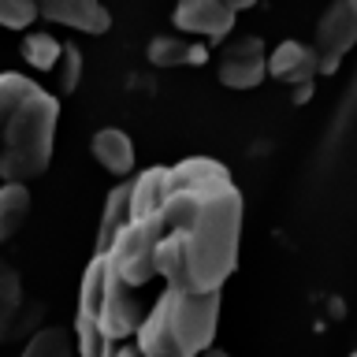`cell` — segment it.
I'll return each instance as SVG.
<instances>
[{
  "mask_svg": "<svg viewBox=\"0 0 357 357\" xmlns=\"http://www.w3.org/2000/svg\"><path fill=\"white\" fill-rule=\"evenodd\" d=\"M242 190L208 156L145 167L130 178V216L97 253L142 290L164 279L178 294H220L238 264Z\"/></svg>",
  "mask_w": 357,
  "mask_h": 357,
  "instance_id": "cell-1",
  "label": "cell"
},
{
  "mask_svg": "<svg viewBox=\"0 0 357 357\" xmlns=\"http://www.w3.org/2000/svg\"><path fill=\"white\" fill-rule=\"evenodd\" d=\"M60 100L19 71L0 75V186L45 175L52 160Z\"/></svg>",
  "mask_w": 357,
  "mask_h": 357,
  "instance_id": "cell-2",
  "label": "cell"
},
{
  "mask_svg": "<svg viewBox=\"0 0 357 357\" xmlns=\"http://www.w3.org/2000/svg\"><path fill=\"white\" fill-rule=\"evenodd\" d=\"M145 309L138 290L123 279L105 253H93L82 272L75 309V346L78 357H116L123 339L138 335Z\"/></svg>",
  "mask_w": 357,
  "mask_h": 357,
  "instance_id": "cell-3",
  "label": "cell"
},
{
  "mask_svg": "<svg viewBox=\"0 0 357 357\" xmlns=\"http://www.w3.org/2000/svg\"><path fill=\"white\" fill-rule=\"evenodd\" d=\"M164 309H167V328H172L178 350L186 357H201L212 350L220 324V294H178L164 287Z\"/></svg>",
  "mask_w": 357,
  "mask_h": 357,
  "instance_id": "cell-4",
  "label": "cell"
},
{
  "mask_svg": "<svg viewBox=\"0 0 357 357\" xmlns=\"http://www.w3.org/2000/svg\"><path fill=\"white\" fill-rule=\"evenodd\" d=\"M41 317H45V305L26 294L15 268L0 261V346L15 342L22 335H38Z\"/></svg>",
  "mask_w": 357,
  "mask_h": 357,
  "instance_id": "cell-5",
  "label": "cell"
},
{
  "mask_svg": "<svg viewBox=\"0 0 357 357\" xmlns=\"http://www.w3.org/2000/svg\"><path fill=\"white\" fill-rule=\"evenodd\" d=\"M357 45V0H331L317 22L312 49L320 56V75H335L342 56Z\"/></svg>",
  "mask_w": 357,
  "mask_h": 357,
  "instance_id": "cell-6",
  "label": "cell"
},
{
  "mask_svg": "<svg viewBox=\"0 0 357 357\" xmlns=\"http://www.w3.org/2000/svg\"><path fill=\"white\" fill-rule=\"evenodd\" d=\"M216 75L227 89H257L268 75V49L261 38L253 33H242L223 45L220 52V63H216Z\"/></svg>",
  "mask_w": 357,
  "mask_h": 357,
  "instance_id": "cell-7",
  "label": "cell"
},
{
  "mask_svg": "<svg viewBox=\"0 0 357 357\" xmlns=\"http://www.w3.org/2000/svg\"><path fill=\"white\" fill-rule=\"evenodd\" d=\"M238 11H231L223 0H178L172 11V22L183 33H197L208 41H223L234 30Z\"/></svg>",
  "mask_w": 357,
  "mask_h": 357,
  "instance_id": "cell-8",
  "label": "cell"
},
{
  "mask_svg": "<svg viewBox=\"0 0 357 357\" xmlns=\"http://www.w3.org/2000/svg\"><path fill=\"white\" fill-rule=\"evenodd\" d=\"M41 19L60 22V26H75L82 33H105L112 26V15L100 0H33Z\"/></svg>",
  "mask_w": 357,
  "mask_h": 357,
  "instance_id": "cell-9",
  "label": "cell"
},
{
  "mask_svg": "<svg viewBox=\"0 0 357 357\" xmlns=\"http://www.w3.org/2000/svg\"><path fill=\"white\" fill-rule=\"evenodd\" d=\"M268 75L287 82V86H294V89L312 86V78L320 75V56L305 41H283L268 56Z\"/></svg>",
  "mask_w": 357,
  "mask_h": 357,
  "instance_id": "cell-10",
  "label": "cell"
},
{
  "mask_svg": "<svg viewBox=\"0 0 357 357\" xmlns=\"http://www.w3.org/2000/svg\"><path fill=\"white\" fill-rule=\"evenodd\" d=\"M93 156H97V164L105 167V172L112 175H119V178H127L134 172V142H130V134L127 130H119V127H105V130H97L93 134Z\"/></svg>",
  "mask_w": 357,
  "mask_h": 357,
  "instance_id": "cell-11",
  "label": "cell"
},
{
  "mask_svg": "<svg viewBox=\"0 0 357 357\" xmlns=\"http://www.w3.org/2000/svg\"><path fill=\"white\" fill-rule=\"evenodd\" d=\"M153 67H201L208 60V49L201 41H186L178 33H160V38L149 41L145 49Z\"/></svg>",
  "mask_w": 357,
  "mask_h": 357,
  "instance_id": "cell-12",
  "label": "cell"
},
{
  "mask_svg": "<svg viewBox=\"0 0 357 357\" xmlns=\"http://www.w3.org/2000/svg\"><path fill=\"white\" fill-rule=\"evenodd\" d=\"M30 190L26 183H8V186H0V242L11 238L22 223H26L30 216Z\"/></svg>",
  "mask_w": 357,
  "mask_h": 357,
  "instance_id": "cell-13",
  "label": "cell"
},
{
  "mask_svg": "<svg viewBox=\"0 0 357 357\" xmlns=\"http://www.w3.org/2000/svg\"><path fill=\"white\" fill-rule=\"evenodd\" d=\"M78 346H75V331H63V328H41L38 335H30L26 346H22L19 357H75Z\"/></svg>",
  "mask_w": 357,
  "mask_h": 357,
  "instance_id": "cell-14",
  "label": "cell"
},
{
  "mask_svg": "<svg viewBox=\"0 0 357 357\" xmlns=\"http://www.w3.org/2000/svg\"><path fill=\"white\" fill-rule=\"evenodd\" d=\"M60 56H63V45L52 38L49 30H30L22 38V60L38 71H56L60 67Z\"/></svg>",
  "mask_w": 357,
  "mask_h": 357,
  "instance_id": "cell-15",
  "label": "cell"
},
{
  "mask_svg": "<svg viewBox=\"0 0 357 357\" xmlns=\"http://www.w3.org/2000/svg\"><path fill=\"white\" fill-rule=\"evenodd\" d=\"M38 15V8H33V0H0V26L8 30H26Z\"/></svg>",
  "mask_w": 357,
  "mask_h": 357,
  "instance_id": "cell-16",
  "label": "cell"
},
{
  "mask_svg": "<svg viewBox=\"0 0 357 357\" xmlns=\"http://www.w3.org/2000/svg\"><path fill=\"white\" fill-rule=\"evenodd\" d=\"M56 75H60V93H75L78 78H82V52H78V45H63Z\"/></svg>",
  "mask_w": 357,
  "mask_h": 357,
  "instance_id": "cell-17",
  "label": "cell"
},
{
  "mask_svg": "<svg viewBox=\"0 0 357 357\" xmlns=\"http://www.w3.org/2000/svg\"><path fill=\"white\" fill-rule=\"evenodd\" d=\"M223 4H227L231 11H245V8H253L257 0H223Z\"/></svg>",
  "mask_w": 357,
  "mask_h": 357,
  "instance_id": "cell-18",
  "label": "cell"
},
{
  "mask_svg": "<svg viewBox=\"0 0 357 357\" xmlns=\"http://www.w3.org/2000/svg\"><path fill=\"white\" fill-rule=\"evenodd\" d=\"M116 357H142V350H138V346H119Z\"/></svg>",
  "mask_w": 357,
  "mask_h": 357,
  "instance_id": "cell-19",
  "label": "cell"
},
{
  "mask_svg": "<svg viewBox=\"0 0 357 357\" xmlns=\"http://www.w3.org/2000/svg\"><path fill=\"white\" fill-rule=\"evenodd\" d=\"M201 357H231V354H223V350H205Z\"/></svg>",
  "mask_w": 357,
  "mask_h": 357,
  "instance_id": "cell-20",
  "label": "cell"
},
{
  "mask_svg": "<svg viewBox=\"0 0 357 357\" xmlns=\"http://www.w3.org/2000/svg\"><path fill=\"white\" fill-rule=\"evenodd\" d=\"M354 357H357V354H354Z\"/></svg>",
  "mask_w": 357,
  "mask_h": 357,
  "instance_id": "cell-21",
  "label": "cell"
}]
</instances>
